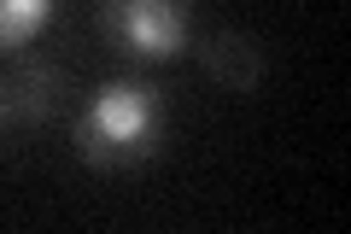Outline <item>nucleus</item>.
<instances>
[{"label":"nucleus","mask_w":351,"mask_h":234,"mask_svg":"<svg viewBox=\"0 0 351 234\" xmlns=\"http://www.w3.org/2000/svg\"><path fill=\"white\" fill-rule=\"evenodd\" d=\"M59 106H64V65L47 59V53H29V47L12 53V65L0 76V111H6V124L36 129Z\"/></svg>","instance_id":"7ed1b4c3"},{"label":"nucleus","mask_w":351,"mask_h":234,"mask_svg":"<svg viewBox=\"0 0 351 234\" xmlns=\"http://www.w3.org/2000/svg\"><path fill=\"white\" fill-rule=\"evenodd\" d=\"M53 18V0H0V53L12 59L41 36V24Z\"/></svg>","instance_id":"39448f33"},{"label":"nucleus","mask_w":351,"mask_h":234,"mask_svg":"<svg viewBox=\"0 0 351 234\" xmlns=\"http://www.w3.org/2000/svg\"><path fill=\"white\" fill-rule=\"evenodd\" d=\"M76 159L88 170H135L164 141V94L147 76H112L106 88L82 100L71 124Z\"/></svg>","instance_id":"f257e3e1"},{"label":"nucleus","mask_w":351,"mask_h":234,"mask_svg":"<svg viewBox=\"0 0 351 234\" xmlns=\"http://www.w3.org/2000/svg\"><path fill=\"white\" fill-rule=\"evenodd\" d=\"M100 24L129 59H176L193 36V0H100Z\"/></svg>","instance_id":"f03ea898"},{"label":"nucleus","mask_w":351,"mask_h":234,"mask_svg":"<svg viewBox=\"0 0 351 234\" xmlns=\"http://www.w3.org/2000/svg\"><path fill=\"white\" fill-rule=\"evenodd\" d=\"M0 124H6V111H0Z\"/></svg>","instance_id":"423d86ee"},{"label":"nucleus","mask_w":351,"mask_h":234,"mask_svg":"<svg viewBox=\"0 0 351 234\" xmlns=\"http://www.w3.org/2000/svg\"><path fill=\"white\" fill-rule=\"evenodd\" d=\"M199 65H205V76H211L217 88H228V94H252V88L263 82V47L246 30H217V36H205L199 41Z\"/></svg>","instance_id":"20e7f679"}]
</instances>
